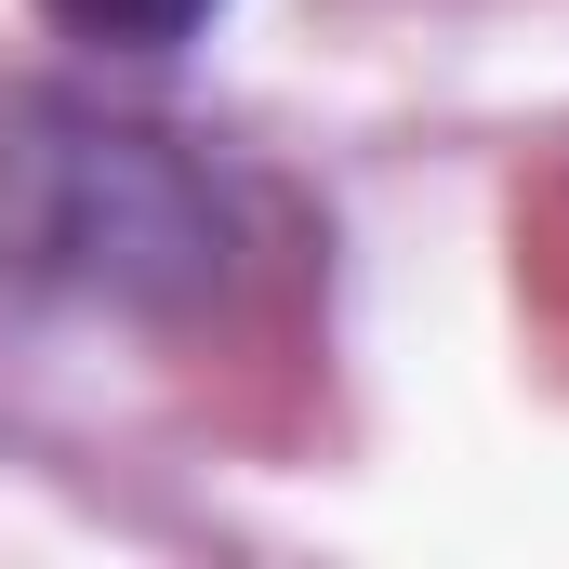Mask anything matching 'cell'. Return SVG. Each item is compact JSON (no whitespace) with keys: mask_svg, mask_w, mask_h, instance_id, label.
<instances>
[{"mask_svg":"<svg viewBox=\"0 0 569 569\" xmlns=\"http://www.w3.org/2000/svg\"><path fill=\"white\" fill-rule=\"evenodd\" d=\"M226 266H239V199L212 159H186L146 120L0 93V291L159 318L212 305Z\"/></svg>","mask_w":569,"mask_h":569,"instance_id":"6da1fadb","label":"cell"},{"mask_svg":"<svg viewBox=\"0 0 569 569\" xmlns=\"http://www.w3.org/2000/svg\"><path fill=\"white\" fill-rule=\"evenodd\" d=\"M67 40H93V53H172V40H199L226 0H40Z\"/></svg>","mask_w":569,"mask_h":569,"instance_id":"7a4b0ae2","label":"cell"}]
</instances>
